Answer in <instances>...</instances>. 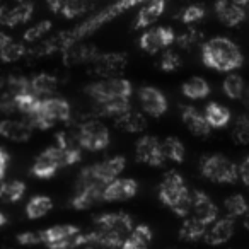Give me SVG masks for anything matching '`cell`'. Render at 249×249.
<instances>
[{"label": "cell", "mask_w": 249, "mask_h": 249, "mask_svg": "<svg viewBox=\"0 0 249 249\" xmlns=\"http://www.w3.org/2000/svg\"><path fill=\"white\" fill-rule=\"evenodd\" d=\"M143 2H149V0H116L109 7L96 12L94 16L87 18L86 21L77 24L75 28L62 31L53 36V38L45 39V41L33 46V48H28L26 58L38 60V58H43V56L53 55V53H56V52H65L67 48H70V46L75 45V43H82V39H86L87 36L96 33L97 29H101L104 24H107V22H111L113 19H116L118 16H121L123 12L130 11L132 7H135V5H139V4H143Z\"/></svg>", "instance_id": "6da1fadb"}, {"label": "cell", "mask_w": 249, "mask_h": 249, "mask_svg": "<svg viewBox=\"0 0 249 249\" xmlns=\"http://www.w3.org/2000/svg\"><path fill=\"white\" fill-rule=\"evenodd\" d=\"M94 229L87 232V239L104 249H121L124 239L133 231V218L124 212H109L94 217Z\"/></svg>", "instance_id": "7a4b0ae2"}, {"label": "cell", "mask_w": 249, "mask_h": 249, "mask_svg": "<svg viewBox=\"0 0 249 249\" xmlns=\"http://www.w3.org/2000/svg\"><path fill=\"white\" fill-rule=\"evenodd\" d=\"M201 60L208 69L231 73L242 67L244 55L232 39L225 38V36H215L203 43Z\"/></svg>", "instance_id": "3957f363"}, {"label": "cell", "mask_w": 249, "mask_h": 249, "mask_svg": "<svg viewBox=\"0 0 249 249\" xmlns=\"http://www.w3.org/2000/svg\"><path fill=\"white\" fill-rule=\"evenodd\" d=\"M159 198L167 208L174 212L178 217L186 218L191 213L193 196L188 190L186 181L176 171H169L159 184Z\"/></svg>", "instance_id": "277c9868"}, {"label": "cell", "mask_w": 249, "mask_h": 249, "mask_svg": "<svg viewBox=\"0 0 249 249\" xmlns=\"http://www.w3.org/2000/svg\"><path fill=\"white\" fill-rule=\"evenodd\" d=\"M70 111L72 109H70L69 101H65L63 97H45V99H41L39 106L31 114L26 116V121L31 124L33 128L48 130L55 126L58 121H69Z\"/></svg>", "instance_id": "5b68a950"}, {"label": "cell", "mask_w": 249, "mask_h": 249, "mask_svg": "<svg viewBox=\"0 0 249 249\" xmlns=\"http://www.w3.org/2000/svg\"><path fill=\"white\" fill-rule=\"evenodd\" d=\"M41 244L48 249H80L87 241V232H82L77 225L62 224L39 231Z\"/></svg>", "instance_id": "8992f818"}, {"label": "cell", "mask_w": 249, "mask_h": 249, "mask_svg": "<svg viewBox=\"0 0 249 249\" xmlns=\"http://www.w3.org/2000/svg\"><path fill=\"white\" fill-rule=\"evenodd\" d=\"M124 167H126V159L123 156L109 157L106 160L84 167L79 174L77 184H97V186L106 188L111 181L118 179Z\"/></svg>", "instance_id": "52a82bcc"}, {"label": "cell", "mask_w": 249, "mask_h": 249, "mask_svg": "<svg viewBox=\"0 0 249 249\" xmlns=\"http://www.w3.org/2000/svg\"><path fill=\"white\" fill-rule=\"evenodd\" d=\"M133 86L128 79L113 77V79H104L99 82H92L86 87V92L99 104H109L116 101H128L132 97Z\"/></svg>", "instance_id": "ba28073f"}, {"label": "cell", "mask_w": 249, "mask_h": 249, "mask_svg": "<svg viewBox=\"0 0 249 249\" xmlns=\"http://www.w3.org/2000/svg\"><path fill=\"white\" fill-rule=\"evenodd\" d=\"M200 171L203 178H207L212 183L234 184L239 179V166L222 154L205 156L200 162Z\"/></svg>", "instance_id": "9c48e42d"}, {"label": "cell", "mask_w": 249, "mask_h": 249, "mask_svg": "<svg viewBox=\"0 0 249 249\" xmlns=\"http://www.w3.org/2000/svg\"><path fill=\"white\" fill-rule=\"evenodd\" d=\"M77 142L82 149L90 150V152H97V150H104L111 142L109 130L106 124L96 120H87L79 126L77 132Z\"/></svg>", "instance_id": "30bf717a"}, {"label": "cell", "mask_w": 249, "mask_h": 249, "mask_svg": "<svg viewBox=\"0 0 249 249\" xmlns=\"http://www.w3.org/2000/svg\"><path fill=\"white\" fill-rule=\"evenodd\" d=\"M176 43V33L169 26H157V28L147 29L139 39V45L143 52L157 53Z\"/></svg>", "instance_id": "8fae6325"}, {"label": "cell", "mask_w": 249, "mask_h": 249, "mask_svg": "<svg viewBox=\"0 0 249 249\" xmlns=\"http://www.w3.org/2000/svg\"><path fill=\"white\" fill-rule=\"evenodd\" d=\"M63 167L62 164V156H60L56 145L48 147L45 149L38 157L35 159L31 166V174L39 179H50V178L55 176V173Z\"/></svg>", "instance_id": "7c38bea8"}, {"label": "cell", "mask_w": 249, "mask_h": 249, "mask_svg": "<svg viewBox=\"0 0 249 249\" xmlns=\"http://www.w3.org/2000/svg\"><path fill=\"white\" fill-rule=\"evenodd\" d=\"M94 73L101 77L113 79V75L123 72L128 65V55L123 52H109V53H99L97 58L94 60Z\"/></svg>", "instance_id": "4fadbf2b"}, {"label": "cell", "mask_w": 249, "mask_h": 249, "mask_svg": "<svg viewBox=\"0 0 249 249\" xmlns=\"http://www.w3.org/2000/svg\"><path fill=\"white\" fill-rule=\"evenodd\" d=\"M191 196H193V205H191L190 217L196 218V220L203 222L205 225L210 227L218 218V207L213 203V200L201 190H193L191 191Z\"/></svg>", "instance_id": "5bb4252c"}, {"label": "cell", "mask_w": 249, "mask_h": 249, "mask_svg": "<svg viewBox=\"0 0 249 249\" xmlns=\"http://www.w3.org/2000/svg\"><path fill=\"white\" fill-rule=\"evenodd\" d=\"M139 103L143 113L152 118H160L167 111V99L157 87L143 86L139 89Z\"/></svg>", "instance_id": "9a60e30c"}, {"label": "cell", "mask_w": 249, "mask_h": 249, "mask_svg": "<svg viewBox=\"0 0 249 249\" xmlns=\"http://www.w3.org/2000/svg\"><path fill=\"white\" fill-rule=\"evenodd\" d=\"M135 154L140 162L149 164V166H152V167L162 166L164 160H166L159 139H156V137H152V135L140 137L135 147Z\"/></svg>", "instance_id": "2e32d148"}, {"label": "cell", "mask_w": 249, "mask_h": 249, "mask_svg": "<svg viewBox=\"0 0 249 249\" xmlns=\"http://www.w3.org/2000/svg\"><path fill=\"white\" fill-rule=\"evenodd\" d=\"M104 195V186L97 184H77L75 195L70 200V207L75 210H87L92 208L94 205L101 203Z\"/></svg>", "instance_id": "e0dca14e"}, {"label": "cell", "mask_w": 249, "mask_h": 249, "mask_svg": "<svg viewBox=\"0 0 249 249\" xmlns=\"http://www.w3.org/2000/svg\"><path fill=\"white\" fill-rule=\"evenodd\" d=\"M139 193V183L132 178H118V179L111 181L106 188H104L103 200L104 201H123L130 200Z\"/></svg>", "instance_id": "ac0fdd59"}, {"label": "cell", "mask_w": 249, "mask_h": 249, "mask_svg": "<svg viewBox=\"0 0 249 249\" xmlns=\"http://www.w3.org/2000/svg\"><path fill=\"white\" fill-rule=\"evenodd\" d=\"M35 5L31 2H22L14 7L0 5V24L7 28H16L19 24H26L33 18Z\"/></svg>", "instance_id": "d6986e66"}, {"label": "cell", "mask_w": 249, "mask_h": 249, "mask_svg": "<svg viewBox=\"0 0 249 249\" xmlns=\"http://www.w3.org/2000/svg\"><path fill=\"white\" fill-rule=\"evenodd\" d=\"M235 232V220L231 217H222L217 218L213 224L208 227L207 234H205L203 241L208 246H222L232 239Z\"/></svg>", "instance_id": "ffe728a7"}, {"label": "cell", "mask_w": 249, "mask_h": 249, "mask_svg": "<svg viewBox=\"0 0 249 249\" xmlns=\"http://www.w3.org/2000/svg\"><path fill=\"white\" fill-rule=\"evenodd\" d=\"M215 14L222 24L235 28L246 21V7L234 4L232 0H217L215 2Z\"/></svg>", "instance_id": "44dd1931"}, {"label": "cell", "mask_w": 249, "mask_h": 249, "mask_svg": "<svg viewBox=\"0 0 249 249\" xmlns=\"http://www.w3.org/2000/svg\"><path fill=\"white\" fill-rule=\"evenodd\" d=\"M99 52L96 46L86 45V43H75L65 52H62V60L65 65H80V63H92L97 58Z\"/></svg>", "instance_id": "7402d4cb"}, {"label": "cell", "mask_w": 249, "mask_h": 249, "mask_svg": "<svg viewBox=\"0 0 249 249\" xmlns=\"http://www.w3.org/2000/svg\"><path fill=\"white\" fill-rule=\"evenodd\" d=\"M181 118L183 123L193 135L196 137H208L212 132L210 124L205 120V114L200 113L195 106H181Z\"/></svg>", "instance_id": "603a6c76"}, {"label": "cell", "mask_w": 249, "mask_h": 249, "mask_svg": "<svg viewBox=\"0 0 249 249\" xmlns=\"http://www.w3.org/2000/svg\"><path fill=\"white\" fill-rule=\"evenodd\" d=\"M33 126L26 120H2L0 121V137L12 142H26L31 139Z\"/></svg>", "instance_id": "cb8c5ba5"}, {"label": "cell", "mask_w": 249, "mask_h": 249, "mask_svg": "<svg viewBox=\"0 0 249 249\" xmlns=\"http://www.w3.org/2000/svg\"><path fill=\"white\" fill-rule=\"evenodd\" d=\"M166 11V0H150L143 5L133 21V29H145L156 24Z\"/></svg>", "instance_id": "d4e9b609"}, {"label": "cell", "mask_w": 249, "mask_h": 249, "mask_svg": "<svg viewBox=\"0 0 249 249\" xmlns=\"http://www.w3.org/2000/svg\"><path fill=\"white\" fill-rule=\"evenodd\" d=\"M56 149H58L60 156H62V164L65 166H73L82 159V152H80L79 142H73L72 137L67 133L60 132L56 133Z\"/></svg>", "instance_id": "484cf974"}, {"label": "cell", "mask_w": 249, "mask_h": 249, "mask_svg": "<svg viewBox=\"0 0 249 249\" xmlns=\"http://www.w3.org/2000/svg\"><path fill=\"white\" fill-rule=\"evenodd\" d=\"M114 124H116V128L124 130V132L140 133L147 128V120L143 116V113L130 107L128 111H124L123 114L114 118Z\"/></svg>", "instance_id": "4316f807"}, {"label": "cell", "mask_w": 249, "mask_h": 249, "mask_svg": "<svg viewBox=\"0 0 249 249\" xmlns=\"http://www.w3.org/2000/svg\"><path fill=\"white\" fill-rule=\"evenodd\" d=\"M29 86H31V92L35 96L45 99V97H52V94L56 92V89H58V79L55 75H52V73L41 72L29 79Z\"/></svg>", "instance_id": "83f0119b"}, {"label": "cell", "mask_w": 249, "mask_h": 249, "mask_svg": "<svg viewBox=\"0 0 249 249\" xmlns=\"http://www.w3.org/2000/svg\"><path fill=\"white\" fill-rule=\"evenodd\" d=\"M203 114H205V120L210 124V128H225L231 123V118H232L231 109L220 103H208L205 106Z\"/></svg>", "instance_id": "f1b7e54d"}, {"label": "cell", "mask_w": 249, "mask_h": 249, "mask_svg": "<svg viewBox=\"0 0 249 249\" xmlns=\"http://www.w3.org/2000/svg\"><path fill=\"white\" fill-rule=\"evenodd\" d=\"M152 242V229L145 224H139L124 239L121 249H149Z\"/></svg>", "instance_id": "f546056e"}, {"label": "cell", "mask_w": 249, "mask_h": 249, "mask_svg": "<svg viewBox=\"0 0 249 249\" xmlns=\"http://www.w3.org/2000/svg\"><path fill=\"white\" fill-rule=\"evenodd\" d=\"M208 231V225H205L203 222L196 220L193 217L183 218V224L179 227V239L186 242H196L205 239V234Z\"/></svg>", "instance_id": "4dcf8cb0"}, {"label": "cell", "mask_w": 249, "mask_h": 249, "mask_svg": "<svg viewBox=\"0 0 249 249\" xmlns=\"http://www.w3.org/2000/svg\"><path fill=\"white\" fill-rule=\"evenodd\" d=\"M53 208V200L46 195H36L26 205V215L31 220H38L43 218L45 215H48Z\"/></svg>", "instance_id": "1f68e13d"}, {"label": "cell", "mask_w": 249, "mask_h": 249, "mask_svg": "<svg viewBox=\"0 0 249 249\" xmlns=\"http://www.w3.org/2000/svg\"><path fill=\"white\" fill-rule=\"evenodd\" d=\"M181 90H183V94L188 99H193V101L205 99L210 94V84L203 77H191V79H188L183 84Z\"/></svg>", "instance_id": "d6a6232c"}, {"label": "cell", "mask_w": 249, "mask_h": 249, "mask_svg": "<svg viewBox=\"0 0 249 249\" xmlns=\"http://www.w3.org/2000/svg\"><path fill=\"white\" fill-rule=\"evenodd\" d=\"M26 193V184L19 179H12L0 184V201L4 203H16L22 200Z\"/></svg>", "instance_id": "836d02e7"}, {"label": "cell", "mask_w": 249, "mask_h": 249, "mask_svg": "<svg viewBox=\"0 0 249 249\" xmlns=\"http://www.w3.org/2000/svg\"><path fill=\"white\" fill-rule=\"evenodd\" d=\"M224 210H225V217H231V218H239V217H244L246 213L249 212V203L242 195L235 193L231 195V196L225 198L224 201Z\"/></svg>", "instance_id": "e575fe53"}, {"label": "cell", "mask_w": 249, "mask_h": 249, "mask_svg": "<svg viewBox=\"0 0 249 249\" xmlns=\"http://www.w3.org/2000/svg\"><path fill=\"white\" fill-rule=\"evenodd\" d=\"M222 89H224V94L229 99H242L244 90H246L244 79H242L239 73H234V72L227 73V77H225L224 82H222Z\"/></svg>", "instance_id": "d590c367"}, {"label": "cell", "mask_w": 249, "mask_h": 249, "mask_svg": "<svg viewBox=\"0 0 249 249\" xmlns=\"http://www.w3.org/2000/svg\"><path fill=\"white\" fill-rule=\"evenodd\" d=\"M160 147H162V154L166 159L173 160L176 164H181L184 160V145L179 139L167 137L160 142Z\"/></svg>", "instance_id": "8d00e7d4"}, {"label": "cell", "mask_w": 249, "mask_h": 249, "mask_svg": "<svg viewBox=\"0 0 249 249\" xmlns=\"http://www.w3.org/2000/svg\"><path fill=\"white\" fill-rule=\"evenodd\" d=\"M96 0H67L62 16L65 19H77L94 7Z\"/></svg>", "instance_id": "74e56055"}, {"label": "cell", "mask_w": 249, "mask_h": 249, "mask_svg": "<svg viewBox=\"0 0 249 249\" xmlns=\"http://www.w3.org/2000/svg\"><path fill=\"white\" fill-rule=\"evenodd\" d=\"M232 140L239 145H249V114H241L232 126Z\"/></svg>", "instance_id": "f35d334b"}, {"label": "cell", "mask_w": 249, "mask_h": 249, "mask_svg": "<svg viewBox=\"0 0 249 249\" xmlns=\"http://www.w3.org/2000/svg\"><path fill=\"white\" fill-rule=\"evenodd\" d=\"M39 103H41V97L35 96L33 92H22V94H18V96H14L16 111L22 113L24 116L31 114L33 111H35L36 107L39 106Z\"/></svg>", "instance_id": "ab89813d"}, {"label": "cell", "mask_w": 249, "mask_h": 249, "mask_svg": "<svg viewBox=\"0 0 249 249\" xmlns=\"http://www.w3.org/2000/svg\"><path fill=\"white\" fill-rule=\"evenodd\" d=\"M203 38H205L203 31H200V29H196V28H190L184 33L176 36V45L183 50H191L196 45H200V43L203 41Z\"/></svg>", "instance_id": "60d3db41"}, {"label": "cell", "mask_w": 249, "mask_h": 249, "mask_svg": "<svg viewBox=\"0 0 249 249\" xmlns=\"http://www.w3.org/2000/svg\"><path fill=\"white\" fill-rule=\"evenodd\" d=\"M28 55V48H26L24 43H9L2 52H0V60L5 63H14V62H19V60L26 58Z\"/></svg>", "instance_id": "b9f144b4"}, {"label": "cell", "mask_w": 249, "mask_h": 249, "mask_svg": "<svg viewBox=\"0 0 249 249\" xmlns=\"http://www.w3.org/2000/svg\"><path fill=\"white\" fill-rule=\"evenodd\" d=\"M52 28H53L52 21L46 19V21H41V22H38V24L26 29L24 35H22V39H24V43H36L45 38V36L52 31Z\"/></svg>", "instance_id": "7bdbcfd3"}, {"label": "cell", "mask_w": 249, "mask_h": 249, "mask_svg": "<svg viewBox=\"0 0 249 249\" xmlns=\"http://www.w3.org/2000/svg\"><path fill=\"white\" fill-rule=\"evenodd\" d=\"M207 16V11H205V7H201V5H188V7H184L183 11L179 12V16H178V19H179L183 24H196V22H200L201 19Z\"/></svg>", "instance_id": "ee69618b"}, {"label": "cell", "mask_w": 249, "mask_h": 249, "mask_svg": "<svg viewBox=\"0 0 249 249\" xmlns=\"http://www.w3.org/2000/svg\"><path fill=\"white\" fill-rule=\"evenodd\" d=\"M159 67L164 72H176L181 67V56L178 55L176 52H173V50H167V52H164L162 56H160Z\"/></svg>", "instance_id": "f6af8a7d"}, {"label": "cell", "mask_w": 249, "mask_h": 249, "mask_svg": "<svg viewBox=\"0 0 249 249\" xmlns=\"http://www.w3.org/2000/svg\"><path fill=\"white\" fill-rule=\"evenodd\" d=\"M18 242L21 246H38L41 244V235L39 231H28L18 234Z\"/></svg>", "instance_id": "bcb514c9"}, {"label": "cell", "mask_w": 249, "mask_h": 249, "mask_svg": "<svg viewBox=\"0 0 249 249\" xmlns=\"http://www.w3.org/2000/svg\"><path fill=\"white\" fill-rule=\"evenodd\" d=\"M9 159H11V156H9V152L4 149V147H0V181L4 179L5 173H7Z\"/></svg>", "instance_id": "7dc6e473"}, {"label": "cell", "mask_w": 249, "mask_h": 249, "mask_svg": "<svg viewBox=\"0 0 249 249\" xmlns=\"http://www.w3.org/2000/svg\"><path fill=\"white\" fill-rule=\"evenodd\" d=\"M239 179H241L246 186H249V157H246L241 162V166H239Z\"/></svg>", "instance_id": "c3c4849f"}, {"label": "cell", "mask_w": 249, "mask_h": 249, "mask_svg": "<svg viewBox=\"0 0 249 249\" xmlns=\"http://www.w3.org/2000/svg\"><path fill=\"white\" fill-rule=\"evenodd\" d=\"M67 0H46V5L53 14H62L63 7H65Z\"/></svg>", "instance_id": "681fc988"}, {"label": "cell", "mask_w": 249, "mask_h": 249, "mask_svg": "<svg viewBox=\"0 0 249 249\" xmlns=\"http://www.w3.org/2000/svg\"><path fill=\"white\" fill-rule=\"evenodd\" d=\"M9 43H12V38L9 35H5V33L0 31V52H2V50H4Z\"/></svg>", "instance_id": "f907efd6"}, {"label": "cell", "mask_w": 249, "mask_h": 249, "mask_svg": "<svg viewBox=\"0 0 249 249\" xmlns=\"http://www.w3.org/2000/svg\"><path fill=\"white\" fill-rule=\"evenodd\" d=\"M242 227H244L246 231L249 232V212L244 215V217H242Z\"/></svg>", "instance_id": "816d5d0a"}, {"label": "cell", "mask_w": 249, "mask_h": 249, "mask_svg": "<svg viewBox=\"0 0 249 249\" xmlns=\"http://www.w3.org/2000/svg\"><path fill=\"white\" fill-rule=\"evenodd\" d=\"M242 99H244V104H246V106H249V86L246 87L244 96H242Z\"/></svg>", "instance_id": "f5cc1de1"}, {"label": "cell", "mask_w": 249, "mask_h": 249, "mask_svg": "<svg viewBox=\"0 0 249 249\" xmlns=\"http://www.w3.org/2000/svg\"><path fill=\"white\" fill-rule=\"evenodd\" d=\"M234 4H237V5H241V7H246V5L249 4V0H232Z\"/></svg>", "instance_id": "db71d44e"}, {"label": "cell", "mask_w": 249, "mask_h": 249, "mask_svg": "<svg viewBox=\"0 0 249 249\" xmlns=\"http://www.w3.org/2000/svg\"><path fill=\"white\" fill-rule=\"evenodd\" d=\"M5 224H7V217H5V215L0 212V227H4Z\"/></svg>", "instance_id": "11a10c76"}, {"label": "cell", "mask_w": 249, "mask_h": 249, "mask_svg": "<svg viewBox=\"0 0 249 249\" xmlns=\"http://www.w3.org/2000/svg\"><path fill=\"white\" fill-rule=\"evenodd\" d=\"M16 2H18V4H22V2H29V0H16Z\"/></svg>", "instance_id": "9f6ffc18"}, {"label": "cell", "mask_w": 249, "mask_h": 249, "mask_svg": "<svg viewBox=\"0 0 249 249\" xmlns=\"http://www.w3.org/2000/svg\"><path fill=\"white\" fill-rule=\"evenodd\" d=\"M0 2H2V0H0Z\"/></svg>", "instance_id": "6f0895ef"}]
</instances>
